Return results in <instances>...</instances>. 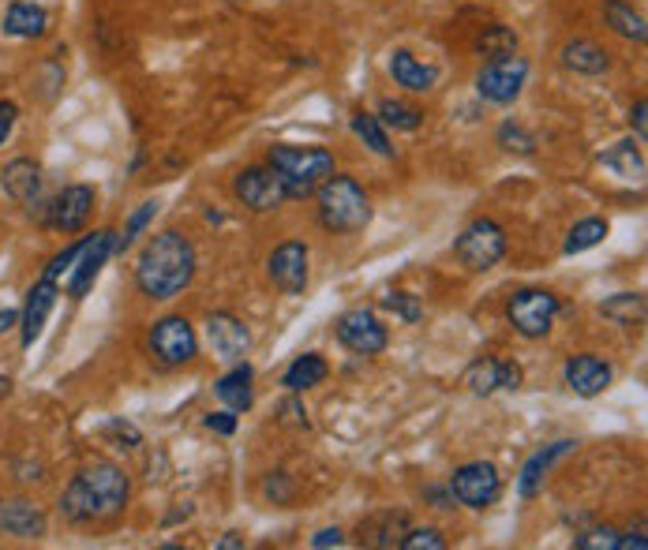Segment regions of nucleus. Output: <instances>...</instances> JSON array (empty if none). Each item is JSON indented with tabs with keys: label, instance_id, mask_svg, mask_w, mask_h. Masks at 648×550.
Returning a JSON list of instances; mask_svg holds the SVG:
<instances>
[{
	"label": "nucleus",
	"instance_id": "nucleus-37",
	"mask_svg": "<svg viewBox=\"0 0 648 550\" xmlns=\"http://www.w3.org/2000/svg\"><path fill=\"white\" fill-rule=\"evenodd\" d=\"M154 214H158V202H142L136 214H132V222H128V228H124V236H116V248H128V243L136 240L142 228L154 222Z\"/></svg>",
	"mask_w": 648,
	"mask_h": 550
},
{
	"label": "nucleus",
	"instance_id": "nucleus-38",
	"mask_svg": "<svg viewBox=\"0 0 648 550\" xmlns=\"http://www.w3.org/2000/svg\"><path fill=\"white\" fill-rule=\"evenodd\" d=\"M401 547H406V550H443L446 539H443L439 528H416V532H406Z\"/></svg>",
	"mask_w": 648,
	"mask_h": 550
},
{
	"label": "nucleus",
	"instance_id": "nucleus-10",
	"mask_svg": "<svg viewBox=\"0 0 648 550\" xmlns=\"http://www.w3.org/2000/svg\"><path fill=\"white\" fill-rule=\"evenodd\" d=\"M113 251H116V233H113V228H102V233L87 236L79 259H75L72 270H68V292L75 296V300L90 292V285L98 282V274H102V266L109 262Z\"/></svg>",
	"mask_w": 648,
	"mask_h": 550
},
{
	"label": "nucleus",
	"instance_id": "nucleus-11",
	"mask_svg": "<svg viewBox=\"0 0 648 550\" xmlns=\"http://www.w3.org/2000/svg\"><path fill=\"white\" fill-rule=\"evenodd\" d=\"M338 341L349 352H357V357H378L390 337H386V326L378 323L372 311L357 308V311H345L338 318Z\"/></svg>",
	"mask_w": 648,
	"mask_h": 550
},
{
	"label": "nucleus",
	"instance_id": "nucleus-31",
	"mask_svg": "<svg viewBox=\"0 0 648 550\" xmlns=\"http://www.w3.org/2000/svg\"><path fill=\"white\" fill-rule=\"evenodd\" d=\"M352 132H357L378 158H394V147H390V139H386V128H383V121H378V116L357 113V116H352Z\"/></svg>",
	"mask_w": 648,
	"mask_h": 550
},
{
	"label": "nucleus",
	"instance_id": "nucleus-19",
	"mask_svg": "<svg viewBox=\"0 0 648 550\" xmlns=\"http://www.w3.org/2000/svg\"><path fill=\"white\" fill-rule=\"evenodd\" d=\"M0 188H4L8 199L23 202V207L38 202V195H41L38 162H30V158H15V162H8L4 168H0Z\"/></svg>",
	"mask_w": 648,
	"mask_h": 550
},
{
	"label": "nucleus",
	"instance_id": "nucleus-40",
	"mask_svg": "<svg viewBox=\"0 0 648 550\" xmlns=\"http://www.w3.org/2000/svg\"><path fill=\"white\" fill-rule=\"evenodd\" d=\"M15 116H20V109L12 105V101H0V147H4V139L12 135L15 128Z\"/></svg>",
	"mask_w": 648,
	"mask_h": 550
},
{
	"label": "nucleus",
	"instance_id": "nucleus-26",
	"mask_svg": "<svg viewBox=\"0 0 648 550\" xmlns=\"http://www.w3.org/2000/svg\"><path fill=\"white\" fill-rule=\"evenodd\" d=\"M562 64H566L570 72H577V75H600V72H608V53H603L596 41L574 38V41H566V46H562Z\"/></svg>",
	"mask_w": 648,
	"mask_h": 550
},
{
	"label": "nucleus",
	"instance_id": "nucleus-13",
	"mask_svg": "<svg viewBox=\"0 0 648 550\" xmlns=\"http://www.w3.org/2000/svg\"><path fill=\"white\" fill-rule=\"evenodd\" d=\"M271 282L285 296H300L308 289V248L300 240H285L271 255Z\"/></svg>",
	"mask_w": 648,
	"mask_h": 550
},
{
	"label": "nucleus",
	"instance_id": "nucleus-33",
	"mask_svg": "<svg viewBox=\"0 0 648 550\" xmlns=\"http://www.w3.org/2000/svg\"><path fill=\"white\" fill-rule=\"evenodd\" d=\"M476 49L484 57H507V53H518V34L507 30V27H487L484 34H479V41H476Z\"/></svg>",
	"mask_w": 648,
	"mask_h": 550
},
{
	"label": "nucleus",
	"instance_id": "nucleus-15",
	"mask_svg": "<svg viewBox=\"0 0 648 550\" xmlns=\"http://www.w3.org/2000/svg\"><path fill=\"white\" fill-rule=\"evenodd\" d=\"M207 341L222 360H240L244 352L251 349L248 326H244L237 315H229V311H214V315H207Z\"/></svg>",
	"mask_w": 648,
	"mask_h": 550
},
{
	"label": "nucleus",
	"instance_id": "nucleus-4",
	"mask_svg": "<svg viewBox=\"0 0 648 550\" xmlns=\"http://www.w3.org/2000/svg\"><path fill=\"white\" fill-rule=\"evenodd\" d=\"M271 168L289 199H308L326 176H334V154L323 147H274Z\"/></svg>",
	"mask_w": 648,
	"mask_h": 550
},
{
	"label": "nucleus",
	"instance_id": "nucleus-39",
	"mask_svg": "<svg viewBox=\"0 0 648 550\" xmlns=\"http://www.w3.org/2000/svg\"><path fill=\"white\" fill-rule=\"evenodd\" d=\"M207 427L217 430V435H233V430H237V416H233V409L229 412H210Z\"/></svg>",
	"mask_w": 648,
	"mask_h": 550
},
{
	"label": "nucleus",
	"instance_id": "nucleus-3",
	"mask_svg": "<svg viewBox=\"0 0 648 550\" xmlns=\"http://www.w3.org/2000/svg\"><path fill=\"white\" fill-rule=\"evenodd\" d=\"M319 195V222L331 233H360L372 222V202H367L364 188L352 176H326L315 188Z\"/></svg>",
	"mask_w": 648,
	"mask_h": 550
},
{
	"label": "nucleus",
	"instance_id": "nucleus-30",
	"mask_svg": "<svg viewBox=\"0 0 648 550\" xmlns=\"http://www.w3.org/2000/svg\"><path fill=\"white\" fill-rule=\"evenodd\" d=\"M378 121H383V128H394V132H416L420 124H424V113L406 105V101L386 98L383 105H378Z\"/></svg>",
	"mask_w": 648,
	"mask_h": 550
},
{
	"label": "nucleus",
	"instance_id": "nucleus-16",
	"mask_svg": "<svg viewBox=\"0 0 648 550\" xmlns=\"http://www.w3.org/2000/svg\"><path fill=\"white\" fill-rule=\"evenodd\" d=\"M611 378H614L611 363L593 357V352H581V357L566 360V386L577 397H600L611 386Z\"/></svg>",
	"mask_w": 648,
	"mask_h": 550
},
{
	"label": "nucleus",
	"instance_id": "nucleus-25",
	"mask_svg": "<svg viewBox=\"0 0 648 550\" xmlns=\"http://www.w3.org/2000/svg\"><path fill=\"white\" fill-rule=\"evenodd\" d=\"M46 27H49L46 8L30 4V0L12 4V8H8V15H4V34H12V38H41Z\"/></svg>",
	"mask_w": 648,
	"mask_h": 550
},
{
	"label": "nucleus",
	"instance_id": "nucleus-42",
	"mask_svg": "<svg viewBox=\"0 0 648 550\" xmlns=\"http://www.w3.org/2000/svg\"><path fill=\"white\" fill-rule=\"evenodd\" d=\"M645 116H648V105H645V101H637V105H634V113H630V124H634V128H637V139H648V121H645Z\"/></svg>",
	"mask_w": 648,
	"mask_h": 550
},
{
	"label": "nucleus",
	"instance_id": "nucleus-24",
	"mask_svg": "<svg viewBox=\"0 0 648 550\" xmlns=\"http://www.w3.org/2000/svg\"><path fill=\"white\" fill-rule=\"evenodd\" d=\"M251 378H256V371L248 367V363H240V367H233L225 378H217V397H222L225 404H229L233 412H248L251 404H256V389H251Z\"/></svg>",
	"mask_w": 648,
	"mask_h": 550
},
{
	"label": "nucleus",
	"instance_id": "nucleus-1",
	"mask_svg": "<svg viewBox=\"0 0 648 550\" xmlns=\"http://www.w3.org/2000/svg\"><path fill=\"white\" fill-rule=\"evenodd\" d=\"M196 277V248L180 233H158L142 248L136 266V285L147 300H176Z\"/></svg>",
	"mask_w": 648,
	"mask_h": 550
},
{
	"label": "nucleus",
	"instance_id": "nucleus-8",
	"mask_svg": "<svg viewBox=\"0 0 648 550\" xmlns=\"http://www.w3.org/2000/svg\"><path fill=\"white\" fill-rule=\"evenodd\" d=\"M450 495L458 498L461 505H469V510H487V505L499 502L502 495V479H499V468L487 461H473V464H461L458 472H453L450 479Z\"/></svg>",
	"mask_w": 648,
	"mask_h": 550
},
{
	"label": "nucleus",
	"instance_id": "nucleus-6",
	"mask_svg": "<svg viewBox=\"0 0 648 550\" xmlns=\"http://www.w3.org/2000/svg\"><path fill=\"white\" fill-rule=\"evenodd\" d=\"M513 329L528 341H540V337L551 334L554 315H559V296H551L547 289H525L518 296H510L507 308Z\"/></svg>",
	"mask_w": 648,
	"mask_h": 550
},
{
	"label": "nucleus",
	"instance_id": "nucleus-2",
	"mask_svg": "<svg viewBox=\"0 0 648 550\" xmlns=\"http://www.w3.org/2000/svg\"><path fill=\"white\" fill-rule=\"evenodd\" d=\"M128 502V476H124L116 464L95 461L64 487L61 495V513L72 524H87V521H105L116 517Z\"/></svg>",
	"mask_w": 648,
	"mask_h": 550
},
{
	"label": "nucleus",
	"instance_id": "nucleus-18",
	"mask_svg": "<svg viewBox=\"0 0 648 550\" xmlns=\"http://www.w3.org/2000/svg\"><path fill=\"white\" fill-rule=\"evenodd\" d=\"M0 532L15 539H41L46 536V513L27 498H8V502H0Z\"/></svg>",
	"mask_w": 648,
	"mask_h": 550
},
{
	"label": "nucleus",
	"instance_id": "nucleus-5",
	"mask_svg": "<svg viewBox=\"0 0 648 550\" xmlns=\"http://www.w3.org/2000/svg\"><path fill=\"white\" fill-rule=\"evenodd\" d=\"M453 255H458V262L465 270L484 274V270H491L495 262L507 255V233H502L491 217H479V222H473L465 233L458 236V243H453Z\"/></svg>",
	"mask_w": 648,
	"mask_h": 550
},
{
	"label": "nucleus",
	"instance_id": "nucleus-32",
	"mask_svg": "<svg viewBox=\"0 0 648 550\" xmlns=\"http://www.w3.org/2000/svg\"><path fill=\"white\" fill-rule=\"evenodd\" d=\"M603 315L614 318V323H622V326H630V323H641L645 318V296H637V292H619L614 300L603 303Z\"/></svg>",
	"mask_w": 648,
	"mask_h": 550
},
{
	"label": "nucleus",
	"instance_id": "nucleus-7",
	"mask_svg": "<svg viewBox=\"0 0 648 550\" xmlns=\"http://www.w3.org/2000/svg\"><path fill=\"white\" fill-rule=\"evenodd\" d=\"M525 79H528L525 57H518V53L495 57V61L476 75V95L484 101H495V105H510V101H518Z\"/></svg>",
	"mask_w": 648,
	"mask_h": 550
},
{
	"label": "nucleus",
	"instance_id": "nucleus-29",
	"mask_svg": "<svg viewBox=\"0 0 648 550\" xmlns=\"http://www.w3.org/2000/svg\"><path fill=\"white\" fill-rule=\"evenodd\" d=\"M603 236H608V222H603V217H585V222H577L574 228H570L566 248L562 251H566V255H581V251L603 243Z\"/></svg>",
	"mask_w": 648,
	"mask_h": 550
},
{
	"label": "nucleus",
	"instance_id": "nucleus-12",
	"mask_svg": "<svg viewBox=\"0 0 648 550\" xmlns=\"http://www.w3.org/2000/svg\"><path fill=\"white\" fill-rule=\"evenodd\" d=\"M237 199L248 210H256V214H271V210H277L285 199H289V195H285L274 168L266 165V168H244L237 176Z\"/></svg>",
	"mask_w": 648,
	"mask_h": 550
},
{
	"label": "nucleus",
	"instance_id": "nucleus-43",
	"mask_svg": "<svg viewBox=\"0 0 648 550\" xmlns=\"http://www.w3.org/2000/svg\"><path fill=\"white\" fill-rule=\"evenodd\" d=\"M244 547V539L237 536V532H225L222 539H217V550H240Z\"/></svg>",
	"mask_w": 648,
	"mask_h": 550
},
{
	"label": "nucleus",
	"instance_id": "nucleus-20",
	"mask_svg": "<svg viewBox=\"0 0 648 550\" xmlns=\"http://www.w3.org/2000/svg\"><path fill=\"white\" fill-rule=\"evenodd\" d=\"M390 75H394V83H398V87L412 90V95H427V90L439 83V67L420 64L409 49H398V53L390 57Z\"/></svg>",
	"mask_w": 648,
	"mask_h": 550
},
{
	"label": "nucleus",
	"instance_id": "nucleus-44",
	"mask_svg": "<svg viewBox=\"0 0 648 550\" xmlns=\"http://www.w3.org/2000/svg\"><path fill=\"white\" fill-rule=\"evenodd\" d=\"M15 318H20V315H15L12 308H0V334H8V329L15 326Z\"/></svg>",
	"mask_w": 648,
	"mask_h": 550
},
{
	"label": "nucleus",
	"instance_id": "nucleus-34",
	"mask_svg": "<svg viewBox=\"0 0 648 550\" xmlns=\"http://www.w3.org/2000/svg\"><path fill=\"white\" fill-rule=\"evenodd\" d=\"M378 303H383V311H390L394 318H401V323H420V315H424V308H420V300L412 292H386Z\"/></svg>",
	"mask_w": 648,
	"mask_h": 550
},
{
	"label": "nucleus",
	"instance_id": "nucleus-9",
	"mask_svg": "<svg viewBox=\"0 0 648 550\" xmlns=\"http://www.w3.org/2000/svg\"><path fill=\"white\" fill-rule=\"evenodd\" d=\"M150 352L165 363V367H180V363L196 360L199 341H196V329H191L188 318L170 315L162 323H154L150 329Z\"/></svg>",
	"mask_w": 648,
	"mask_h": 550
},
{
	"label": "nucleus",
	"instance_id": "nucleus-23",
	"mask_svg": "<svg viewBox=\"0 0 648 550\" xmlns=\"http://www.w3.org/2000/svg\"><path fill=\"white\" fill-rule=\"evenodd\" d=\"M326 375H331L326 360L319 357V352H304V357H297V360L289 363V371L282 375V386L289 389V393H304V389L323 386Z\"/></svg>",
	"mask_w": 648,
	"mask_h": 550
},
{
	"label": "nucleus",
	"instance_id": "nucleus-22",
	"mask_svg": "<svg viewBox=\"0 0 648 550\" xmlns=\"http://www.w3.org/2000/svg\"><path fill=\"white\" fill-rule=\"evenodd\" d=\"M574 446L577 442H551V446H544L540 453H533L528 457V464L521 468V479H518V490H521V498H533L536 490L544 487V479H547V472H551V464L554 461H562L566 453H574Z\"/></svg>",
	"mask_w": 648,
	"mask_h": 550
},
{
	"label": "nucleus",
	"instance_id": "nucleus-28",
	"mask_svg": "<svg viewBox=\"0 0 648 550\" xmlns=\"http://www.w3.org/2000/svg\"><path fill=\"white\" fill-rule=\"evenodd\" d=\"M600 165H608L611 173L626 176V180H641L645 176V154L637 142H614L611 150L600 154Z\"/></svg>",
	"mask_w": 648,
	"mask_h": 550
},
{
	"label": "nucleus",
	"instance_id": "nucleus-41",
	"mask_svg": "<svg viewBox=\"0 0 648 550\" xmlns=\"http://www.w3.org/2000/svg\"><path fill=\"white\" fill-rule=\"evenodd\" d=\"M341 543H345L341 528H323L315 539H311V547H315V550H323V547H341Z\"/></svg>",
	"mask_w": 648,
	"mask_h": 550
},
{
	"label": "nucleus",
	"instance_id": "nucleus-21",
	"mask_svg": "<svg viewBox=\"0 0 648 550\" xmlns=\"http://www.w3.org/2000/svg\"><path fill=\"white\" fill-rule=\"evenodd\" d=\"M53 303H57V282L41 277L27 296V308H23V345H27V349L38 341V334H41V326H46Z\"/></svg>",
	"mask_w": 648,
	"mask_h": 550
},
{
	"label": "nucleus",
	"instance_id": "nucleus-35",
	"mask_svg": "<svg viewBox=\"0 0 648 550\" xmlns=\"http://www.w3.org/2000/svg\"><path fill=\"white\" fill-rule=\"evenodd\" d=\"M622 532L619 528H593V532H581L574 539L577 550H619Z\"/></svg>",
	"mask_w": 648,
	"mask_h": 550
},
{
	"label": "nucleus",
	"instance_id": "nucleus-27",
	"mask_svg": "<svg viewBox=\"0 0 648 550\" xmlns=\"http://www.w3.org/2000/svg\"><path fill=\"white\" fill-rule=\"evenodd\" d=\"M603 20H608V27L626 41H645L648 38L645 15L634 12L626 0H608V4H603Z\"/></svg>",
	"mask_w": 648,
	"mask_h": 550
},
{
	"label": "nucleus",
	"instance_id": "nucleus-17",
	"mask_svg": "<svg viewBox=\"0 0 648 550\" xmlns=\"http://www.w3.org/2000/svg\"><path fill=\"white\" fill-rule=\"evenodd\" d=\"M465 386L476 397H491L495 389H518L521 386V367L510 360H479L465 371Z\"/></svg>",
	"mask_w": 648,
	"mask_h": 550
},
{
	"label": "nucleus",
	"instance_id": "nucleus-14",
	"mask_svg": "<svg viewBox=\"0 0 648 550\" xmlns=\"http://www.w3.org/2000/svg\"><path fill=\"white\" fill-rule=\"evenodd\" d=\"M90 210H95V188L72 184V188H64L53 199V207H49V225H53L57 233H79V228L87 225Z\"/></svg>",
	"mask_w": 648,
	"mask_h": 550
},
{
	"label": "nucleus",
	"instance_id": "nucleus-36",
	"mask_svg": "<svg viewBox=\"0 0 648 550\" xmlns=\"http://www.w3.org/2000/svg\"><path fill=\"white\" fill-rule=\"evenodd\" d=\"M499 147L510 150V154H513V150H518V154H533L536 139L525 128H518V124H502V128H499Z\"/></svg>",
	"mask_w": 648,
	"mask_h": 550
}]
</instances>
